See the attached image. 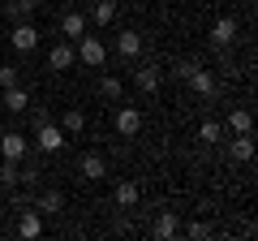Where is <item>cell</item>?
<instances>
[{
  "instance_id": "cell-9",
  "label": "cell",
  "mask_w": 258,
  "mask_h": 241,
  "mask_svg": "<svg viewBox=\"0 0 258 241\" xmlns=\"http://www.w3.org/2000/svg\"><path fill=\"white\" fill-rule=\"evenodd\" d=\"M116 56H120V61L142 56V35H138V30H120V35H116Z\"/></svg>"
},
{
  "instance_id": "cell-25",
  "label": "cell",
  "mask_w": 258,
  "mask_h": 241,
  "mask_svg": "<svg viewBox=\"0 0 258 241\" xmlns=\"http://www.w3.org/2000/svg\"><path fill=\"white\" fill-rule=\"evenodd\" d=\"M220 125H215V120H203V125H198V142H220Z\"/></svg>"
},
{
  "instance_id": "cell-26",
  "label": "cell",
  "mask_w": 258,
  "mask_h": 241,
  "mask_svg": "<svg viewBox=\"0 0 258 241\" xmlns=\"http://www.w3.org/2000/svg\"><path fill=\"white\" fill-rule=\"evenodd\" d=\"M185 232H189L194 241H203V237H211L215 228H211V224H207V220H194V224H189V228H185Z\"/></svg>"
},
{
  "instance_id": "cell-24",
  "label": "cell",
  "mask_w": 258,
  "mask_h": 241,
  "mask_svg": "<svg viewBox=\"0 0 258 241\" xmlns=\"http://www.w3.org/2000/svg\"><path fill=\"white\" fill-rule=\"evenodd\" d=\"M116 203L120 207H134V203H138V186H134V181H120V186H116Z\"/></svg>"
},
{
  "instance_id": "cell-19",
  "label": "cell",
  "mask_w": 258,
  "mask_h": 241,
  "mask_svg": "<svg viewBox=\"0 0 258 241\" xmlns=\"http://www.w3.org/2000/svg\"><path fill=\"white\" fill-rule=\"evenodd\" d=\"M60 35H64V39L86 35V18H82V13H64V18H60Z\"/></svg>"
},
{
  "instance_id": "cell-13",
  "label": "cell",
  "mask_w": 258,
  "mask_h": 241,
  "mask_svg": "<svg viewBox=\"0 0 258 241\" xmlns=\"http://www.w3.org/2000/svg\"><path fill=\"white\" fill-rule=\"evenodd\" d=\"M60 207H64V194H60V190H43V194L35 198V211H39V215H60Z\"/></svg>"
},
{
  "instance_id": "cell-11",
  "label": "cell",
  "mask_w": 258,
  "mask_h": 241,
  "mask_svg": "<svg viewBox=\"0 0 258 241\" xmlns=\"http://www.w3.org/2000/svg\"><path fill=\"white\" fill-rule=\"evenodd\" d=\"M39 5H43V0H9L5 13H9V22H30L39 13Z\"/></svg>"
},
{
  "instance_id": "cell-15",
  "label": "cell",
  "mask_w": 258,
  "mask_h": 241,
  "mask_svg": "<svg viewBox=\"0 0 258 241\" xmlns=\"http://www.w3.org/2000/svg\"><path fill=\"white\" fill-rule=\"evenodd\" d=\"M228 134H254V112L249 108H232L228 112Z\"/></svg>"
},
{
  "instance_id": "cell-4",
  "label": "cell",
  "mask_w": 258,
  "mask_h": 241,
  "mask_svg": "<svg viewBox=\"0 0 258 241\" xmlns=\"http://www.w3.org/2000/svg\"><path fill=\"white\" fill-rule=\"evenodd\" d=\"M159 82H164V69L155 65V61H147V65H138V74H134V86H138L142 95H155Z\"/></svg>"
},
{
  "instance_id": "cell-20",
  "label": "cell",
  "mask_w": 258,
  "mask_h": 241,
  "mask_svg": "<svg viewBox=\"0 0 258 241\" xmlns=\"http://www.w3.org/2000/svg\"><path fill=\"white\" fill-rule=\"evenodd\" d=\"M60 130H64V134H82V130H86V112H82V108H69V112L60 116Z\"/></svg>"
},
{
  "instance_id": "cell-14",
  "label": "cell",
  "mask_w": 258,
  "mask_h": 241,
  "mask_svg": "<svg viewBox=\"0 0 258 241\" xmlns=\"http://www.w3.org/2000/svg\"><path fill=\"white\" fill-rule=\"evenodd\" d=\"M74 61H78V56H74V47H69V43H56L52 52H47V65H52L56 74H64V69H74Z\"/></svg>"
},
{
  "instance_id": "cell-3",
  "label": "cell",
  "mask_w": 258,
  "mask_h": 241,
  "mask_svg": "<svg viewBox=\"0 0 258 241\" xmlns=\"http://www.w3.org/2000/svg\"><path fill=\"white\" fill-rule=\"evenodd\" d=\"M185 86H189L194 95H203V99H215V95H220V82H215V74H207L203 65H194V69H189Z\"/></svg>"
},
{
  "instance_id": "cell-7",
  "label": "cell",
  "mask_w": 258,
  "mask_h": 241,
  "mask_svg": "<svg viewBox=\"0 0 258 241\" xmlns=\"http://www.w3.org/2000/svg\"><path fill=\"white\" fill-rule=\"evenodd\" d=\"M13 52H35L39 47V30L30 26V22H13Z\"/></svg>"
},
{
  "instance_id": "cell-12",
  "label": "cell",
  "mask_w": 258,
  "mask_h": 241,
  "mask_svg": "<svg viewBox=\"0 0 258 241\" xmlns=\"http://www.w3.org/2000/svg\"><path fill=\"white\" fill-rule=\"evenodd\" d=\"M232 39H237V18H220V22L211 26V43H215V47H228Z\"/></svg>"
},
{
  "instance_id": "cell-1",
  "label": "cell",
  "mask_w": 258,
  "mask_h": 241,
  "mask_svg": "<svg viewBox=\"0 0 258 241\" xmlns=\"http://www.w3.org/2000/svg\"><path fill=\"white\" fill-rule=\"evenodd\" d=\"M74 56L82 61V65L99 69L103 61H108V47H103V39H95V35H78V47H74Z\"/></svg>"
},
{
  "instance_id": "cell-16",
  "label": "cell",
  "mask_w": 258,
  "mask_h": 241,
  "mask_svg": "<svg viewBox=\"0 0 258 241\" xmlns=\"http://www.w3.org/2000/svg\"><path fill=\"white\" fill-rule=\"evenodd\" d=\"M5 108H9V112H26L30 108V91H26V86H5Z\"/></svg>"
},
{
  "instance_id": "cell-6",
  "label": "cell",
  "mask_w": 258,
  "mask_h": 241,
  "mask_svg": "<svg viewBox=\"0 0 258 241\" xmlns=\"http://www.w3.org/2000/svg\"><path fill=\"white\" fill-rule=\"evenodd\" d=\"M18 237H22V241L43 237V215H39L35 207H22V215H18Z\"/></svg>"
},
{
  "instance_id": "cell-27",
  "label": "cell",
  "mask_w": 258,
  "mask_h": 241,
  "mask_svg": "<svg viewBox=\"0 0 258 241\" xmlns=\"http://www.w3.org/2000/svg\"><path fill=\"white\" fill-rule=\"evenodd\" d=\"M18 82H22L18 69H13V65H0V86H18Z\"/></svg>"
},
{
  "instance_id": "cell-2",
  "label": "cell",
  "mask_w": 258,
  "mask_h": 241,
  "mask_svg": "<svg viewBox=\"0 0 258 241\" xmlns=\"http://www.w3.org/2000/svg\"><path fill=\"white\" fill-rule=\"evenodd\" d=\"M64 138H69V134H64L56 120H43V125H35V147L43 151V155H56V151L64 147Z\"/></svg>"
},
{
  "instance_id": "cell-18",
  "label": "cell",
  "mask_w": 258,
  "mask_h": 241,
  "mask_svg": "<svg viewBox=\"0 0 258 241\" xmlns=\"http://www.w3.org/2000/svg\"><path fill=\"white\" fill-rule=\"evenodd\" d=\"M232 159H241V164L254 159V134H237L232 138Z\"/></svg>"
},
{
  "instance_id": "cell-17",
  "label": "cell",
  "mask_w": 258,
  "mask_h": 241,
  "mask_svg": "<svg viewBox=\"0 0 258 241\" xmlns=\"http://www.w3.org/2000/svg\"><path fill=\"white\" fill-rule=\"evenodd\" d=\"M151 232H155L159 241H168V237H176V232H181V224H176V215H172V211H159V215H155V224H151Z\"/></svg>"
},
{
  "instance_id": "cell-8",
  "label": "cell",
  "mask_w": 258,
  "mask_h": 241,
  "mask_svg": "<svg viewBox=\"0 0 258 241\" xmlns=\"http://www.w3.org/2000/svg\"><path fill=\"white\" fill-rule=\"evenodd\" d=\"M78 172H82L86 181H103V176H108V159L95 155V151H86V155L78 159Z\"/></svg>"
},
{
  "instance_id": "cell-28",
  "label": "cell",
  "mask_w": 258,
  "mask_h": 241,
  "mask_svg": "<svg viewBox=\"0 0 258 241\" xmlns=\"http://www.w3.org/2000/svg\"><path fill=\"white\" fill-rule=\"evenodd\" d=\"M189 69H194V61H181V65H176V74H172V78H181V82H185V78H189Z\"/></svg>"
},
{
  "instance_id": "cell-22",
  "label": "cell",
  "mask_w": 258,
  "mask_h": 241,
  "mask_svg": "<svg viewBox=\"0 0 258 241\" xmlns=\"http://www.w3.org/2000/svg\"><path fill=\"white\" fill-rule=\"evenodd\" d=\"M95 26H108L112 18H116V0H95Z\"/></svg>"
},
{
  "instance_id": "cell-21",
  "label": "cell",
  "mask_w": 258,
  "mask_h": 241,
  "mask_svg": "<svg viewBox=\"0 0 258 241\" xmlns=\"http://www.w3.org/2000/svg\"><path fill=\"white\" fill-rule=\"evenodd\" d=\"M99 95L103 99H120V95H125V82H120L116 74H103L99 78Z\"/></svg>"
},
{
  "instance_id": "cell-5",
  "label": "cell",
  "mask_w": 258,
  "mask_h": 241,
  "mask_svg": "<svg viewBox=\"0 0 258 241\" xmlns=\"http://www.w3.org/2000/svg\"><path fill=\"white\" fill-rule=\"evenodd\" d=\"M0 155H5V159H18V164H22V159L30 155V142H26V134L9 130L5 138H0Z\"/></svg>"
},
{
  "instance_id": "cell-10",
  "label": "cell",
  "mask_w": 258,
  "mask_h": 241,
  "mask_svg": "<svg viewBox=\"0 0 258 241\" xmlns=\"http://www.w3.org/2000/svg\"><path fill=\"white\" fill-rule=\"evenodd\" d=\"M138 130H142V112L138 108H120L116 112V134L120 138H134Z\"/></svg>"
},
{
  "instance_id": "cell-23",
  "label": "cell",
  "mask_w": 258,
  "mask_h": 241,
  "mask_svg": "<svg viewBox=\"0 0 258 241\" xmlns=\"http://www.w3.org/2000/svg\"><path fill=\"white\" fill-rule=\"evenodd\" d=\"M18 181H22L18 159H5V164H0V186H18Z\"/></svg>"
}]
</instances>
